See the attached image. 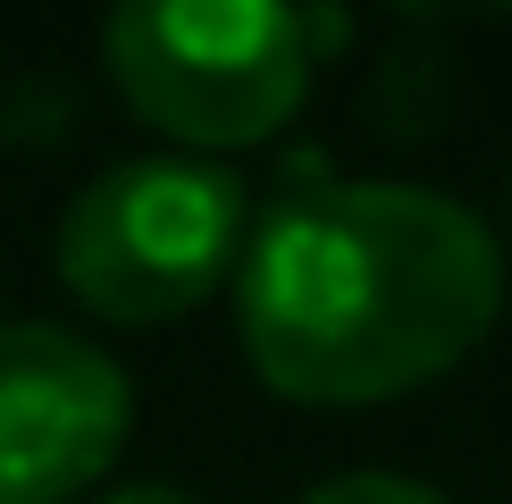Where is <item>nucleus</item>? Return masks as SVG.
Masks as SVG:
<instances>
[{"mask_svg": "<svg viewBox=\"0 0 512 504\" xmlns=\"http://www.w3.org/2000/svg\"><path fill=\"white\" fill-rule=\"evenodd\" d=\"M135 387L93 336L51 320L0 328V504H68L126 446Z\"/></svg>", "mask_w": 512, "mask_h": 504, "instance_id": "20e7f679", "label": "nucleus"}, {"mask_svg": "<svg viewBox=\"0 0 512 504\" xmlns=\"http://www.w3.org/2000/svg\"><path fill=\"white\" fill-rule=\"evenodd\" d=\"M101 504H194V496H177V488H118V496H101Z\"/></svg>", "mask_w": 512, "mask_h": 504, "instance_id": "423d86ee", "label": "nucleus"}, {"mask_svg": "<svg viewBox=\"0 0 512 504\" xmlns=\"http://www.w3.org/2000/svg\"><path fill=\"white\" fill-rule=\"evenodd\" d=\"M504 269L429 185H303L236 261V328L286 404H387L479 353Z\"/></svg>", "mask_w": 512, "mask_h": 504, "instance_id": "f257e3e1", "label": "nucleus"}, {"mask_svg": "<svg viewBox=\"0 0 512 504\" xmlns=\"http://www.w3.org/2000/svg\"><path fill=\"white\" fill-rule=\"evenodd\" d=\"M244 261V185L210 160H118L59 219V278L101 320H177Z\"/></svg>", "mask_w": 512, "mask_h": 504, "instance_id": "7ed1b4c3", "label": "nucleus"}, {"mask_svg": "<svg viewBox=\"0 0 512 504\" xmlns=\"http://www.w3.org/2000/svg\"><path fill=\"white\" fill-rule=\"evenodd\" d=\"M303 504H445V496H437V488H420V479L353 471V479H328V488H311Z\"/></svg>", "mask_w": 512, "mask_h": 504, "instance_id": "39448f33", "label": "nucleus"}, {"mask_svg": "<svg viewBox=\"0 0 512 504\" xmlns=\"http://www.w3.org/2000/svg\"><path fill=\"white\" fill-rule=\"evenodd\" d=\"M336 34V17L269 0H135L101 26V59L135 118L194 152H236L303 110L311 68Z\"/></svg>", "mask_w": 512, "mask_h": 504, "instance_id": "f03ea898", "label": "nucleus"}]
</instances>
